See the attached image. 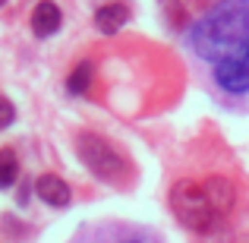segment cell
<instances>
[{
	"instance_id": "8992f818",
	"label": "cell",
	"mask_w": 249,
	"mask_h": 243,
	"mask_svg": "<svg viewBox=\"0 0 249 243\" xmlns=\"http://www.w3.org/2000/svg\"><path fill=\"white\" fill-rule=\"evenodd\" d=\"M60 22H63V13L54 0H41L32 10V32L38 38H51L54 32H60Z\"/></svg>"
},
{
	"instance_id": "9c48e42d",
	"label": "cell",
	"mask_w": 249,
	"mask_h": 243,
	"mask_svg": "<svg viewBox=\"0 0 249 243\" xmlns=\"http://www.w3.org/2000/svg\"><path fill=\"white\" fill-rule=\"evenodd\" d=\"M126 19H129V13H126L123 3H107V6H101V10L95 13V25H98V32H104V35L120 32Z\"/></svg>"
},
{
	"instance_id": "ba28073f",
	"label": "cell",
	"mask_w": 249,
	"mask_h": 243,
	"mask_svg": "<svg viewBox=\"0 0 249 243\" xmlns=\"http://www.w3.org/2000/svg\"><path fill=\"white\" fill-rule=\"evenodd\" d=\"M202 187H205V196H208V202L214 206L218 215H224V212L233 208V196H237V193H233L231 180H224V177H212V180H205Z\"/></svg>"
},
{
	"instance_id": "5b68a950",
	"label": "cell",
	"mask_w": 249,
	"mask_h": 243,
	"mask_svg": "<svg viewBox=\"0 0 249 243\" xmlns=\"http://www.w3.org/2000/svg\"><path fill=\"white\" fill-rule=\"evenodd\" d=\"M73 243H158V237L133 224H104L101 221V224L82 231Z\"/></svg>"
},
{
	"instance_id": "8fae6325",
	"label": "cell",
	"mask_w": 249,
	"mask_h": 243,
	"mask_svg": "<svg viewBox=\"0 0 249 243\" xmlns=\"http://www.w3.org/2000/svg\"><path fill=\"white\" fill-rule=\"evenodd\" d=\"M89 82H91V63L85 60V63H79V67H76L73 73H70V79H67V89L73 92V95H85Z\"/></svg>"
},
{
	"instance_id": "7a4b0ae2",
	"label": "cell",
	"mask_w": 249,
	"mask_h": 243,
	"mask_svg": "<svg viewBox=\"0 0 249 243\" xmlns=\"http://www.w3.org/2000/svg\"><path fill=\"white\" fill-rule=\"evenodd\" d=\"M170 208H174V215L189 231H208V227H214V221L221 218V215L214 212V206L208 202L205 187H199V183H193V180H180L170 189Z\"/></svg>"
},
{
	"instance_id": "4fadbf2b",
	"label": "cell",
	"mask_w": 249,
	"mask_h": 243,
	"mask_svg": "<svg viewBox=\"0 0 249 243\" xmlns=\"http://www.w3.org/2000/svg\"><path fill=\"white\" fill-rule=\"evenodd\" d=\"M29 193H32V187H29V183H25V187L19 189V199H16L19 206H25V202H29Z\"/></svg>"
},
{
	"instance_id": "277c9868",
	"label": "cell",
	"mask_w": 249,
	"mask_h": 243,
	"mask_svg": "<svg viewBox=\"0 0 249 243\" xmlns=\"http://www.w3.org/2000/svg\"><path fill=\"white\" fill-rule=\"evenodd\" d=\"M208 76L221 98H249V48L214 63Z\"/></svg>"
},
{
	"instance_id": "9a60e30c",
	"label": "cell",
	"mask_w": 249,
	"mask_h": 243,
	"mask_svg": "<svg viewBox=\"0 0 249 243\" xmlns=\"http://www.w3.org/2000/svg\"><path fill=\"white\" fill-rule=\"evenodd\" d=\"M243 243H249V237H246V240H243Z\"/></svg>"
},
{
	"instance_id": "3957f363",
	"label": "cell",
	"mask_w": 249,
	"mask_h": 243,
	"mask_svg": "<svg viewBox=\"0 0 249 243\" xmlns=\"http://www.w3.org/2000/svg\"><path fill=\"white\" fill-rule=\"evenodd\" d=\"M76 152H79V158L85 161V168H89L91 174H98L101 180H120V177L126 174V161L120 158V152L95 133H82L79 139H76Z\"/></svg>"
},
{
	"instance_id": "5bb4252c",
	"label": "cell",
	"mask_w": 249,
	"mask_h": 243,
	"mask_svg": "<svg viewBox=\"0 0 249 243\" xmlns=\"http://www.w3.org/2000/svg\"><path fill=\"white\" fill-rule=\"evenodd\" d=\"M3 3H6V0H0V6H3Z\"/></svg>"
},
{
	"instance_id": "30bf717a",
	"label": "cell",
	"mask_w": 249,
	"mask_h": 243,
	"mask_svg": "<svg viewBox=\"0 0 249 243\" xmlns=\"http://www.w3.org/2000/svg\"><path fill=\"white\" fill-rule=\"evenodd\" d=\"M19 177V158L13 149H3L0 152V189H10Z\"/></svg>"
},
{
	"instance_id": "52a82bcc",
	"label": "cell",
	"mask_w": 249,
	"mask_h": 243,
	"mask_svg": "<svg viewBox=\"0 0 249 243\" xmlns=\"http://www.w3.org/2000/svg\"><path fill=\"white\" fill-rule=\"evenodd\" d=\"M35 193L41 196L48 206H54V208H67L70 206V199H73V193H70V187L60 180V177H54V174H44V177H38V183H35Z\"/></svg>"
},
{
	"instance_id": "6da1fadb",
	"label": "cell",
	"mask_w": 249,
	"mask_h": 243,
	"mask_svg": "<svg viewBox=\"0 0 249 243\" xmlns=\"http://www.w3.org/2000/svg\"><path fill=\"white\" fill-rule=\"evenodd\" d=\"M186 48L196 60L214 63L249 48V0H221L186 32Z\"/></svg>"
},
{
	"instance_id": "7c38bea8",
	"label": "cell",
	"mask_w": 249,
	"mask_h": 243,
	"mask_svg": "<svg viewBox=\"0 0 249 243\" xmlns=\"http://www.w3.org/2000/svg\"><path fill=\"white\" fill-rule=\"evenodd\" d=\"M13 120H16V108H13V101H10V98H3V95H0V130H6Z\"/></svg>"
}]
</instances>
